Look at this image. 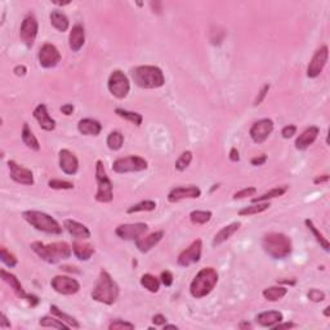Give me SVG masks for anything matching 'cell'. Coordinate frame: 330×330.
Listing matches in <instances>:
<instances>
[{
    "label": "cell",
    "instance_id": "cell-1",
    "mask_svg": "<svg viewBox=\"0 0 330 330\" xmlns=\"http://www.w3.org/2000/svg\"><path fill=\"white\" fill-rule=\"evenodd\" d=\"M31 249L36 253L43 261L48 263H58L59 261L67 259L73 253V248L65 241L44 244L42 241H35L31 244Z\"/></svg>",
    "mask_w": 330,
    "mask_h": 330
},
{
    "label": "cell",
    "instance_id": "cell-2",
    "mask_svg": "<svg viewBox=\"0 0 330 330\" xmlns=\"http://www.w3.org/2000/svg\"><path fill=\"white\" fill-rule=\"evenodd\" d=\"M119 292H120L119 290V285L111 278V275L108 274L106 270H101L97 284H96L93 292H92V298L96 302L111 306V305L116 302V299L119 297Z\"/></svg>",
    "mask_w": 330,
    "mask_h": 330
},
{
    "label": "cell",
    "instance_id": "cell-3",
    "mask_svg": "<svg viewBox=\"0 0 330 330\" xmlns=\"http://www.w3.org/2000/svg\"><path fill=\"white\" fill-rule=\"evenodd\" d=\"M263 251L274 259H284L292 254L293 245L290 237L281 232L266 233L262 240Z\"/></svg>",
    "mask_w": 330,
    "mask_h": 330
},
{
    "label": "cell",
    "instance_id": "cell-4",
    "mask_svg": "<svg viewBox=\"0 0 330 330\" xmlns=\"http://www.w3.org/2000/svg\"><path fill=\"white\" fill-rule=\"evenodd\" d=\"M218 272L213 267H205L198 272L190 285V293L196 299L209 296L218 282Z\"/></svg>",
    "mask_w": 330,
    "mask_h": 330
},
{
    "label": "cell",
    "instance_id": "cell-5",
    "mask_svg": "<svg viewBox=\"0 0 330 330\" xmlns=\"http://www.w3.org/2000/svg\"><path fill=\"white\" fill-rule=\"evenodd\" d=\"M132 77L134 83L145 89H156L163 87L165 83V77L161 69L157 66L145 65L137 66L132 70Z\"/></svg>",
    "mask_w": 330,
    "mask_h": 330
},
{
    "label": "cell",
    "instance_id": "cell-6",
    "mask_svg": "<svg viewBox=\"0 0 330 330\" xmlns=\"http://www.w3.org/2000/svg\"><path fill=\"white\" fill-rule=\"evenodd\" d=\"M22 217L38 231L51 233V235H61L62 227L52 216L39 210H26L22 213Z\"/></svg>",
    "mask_w": 330,
    "mask_h": 330
},
{
    "label": "cell",
    "instance_id": "cell-7",
    "mask_svg": "<svg viewBox=\"0 0 330 330\" xmlns=\"http://www.w3.org/2000/svg\"><path fill=\"white\" fill-rule=\"evenodd\" d=\"M96 181H97L98 188L96 192V202L102 203V204H108L114 199V192H112V182L108 178L106 169L103 167V163L101 160H97L96 163Z\"/></svg>",
    "mask_w": 330,
    "mask_h": 330
},
{
    "label": "cell",
    "instance_id": "cell-8",
    "mask_svg": "<svg viewBox=\"0 0 330 330\" xmlns=\"http://www.w3.org/2000/svg\"><path fill=\"white\" fill-rule=\"evenodd\" d=\"M147 161L141 156H127L120 157V159L115 160L112 163V171L118 174H126V173H137V172H142L147 169Z\"/></svg>",
    "mask_w": 330,
    "mask_h": 330
},
{
    "label": "cell",
    "instance_id": "cell-9",
    "mask_svg": "<svg viewBox=\"0 0 330 330\" xmlns=\"http://www.w3.org/2000/svg\"><path fill=\"white\" fill-rule=\"evenodd\" d=\"M108 91L114 97L123 100L128 96L129 91H130V83L126 74L123 73L122 70H115L112 71L110 77H108L107 83Z\"/></svg>",
    "mask_w": 330,
    "mask_h": 330
},
{
    "label": "cell",
    "instance_id": "cell-10",
    "mask_svg": "<svg viewBox=\"0 0 330 330\" xmlns=\"http://www.w3.org/2000/svg\"><path fill=\"white\" fill-rule=\"evenodd\" d=\"M39 31V25L38 20L34 14H27L22 21L21 28H20V38L21 42L27 48H31L34 46V42L36 36H38Z\"/></svg>",
    "mask_w": 330,
    "mask_h": 330
},
{
    "label": "cell",
    "instance_id": "cell-11",
    "mask_svg": "<svg viewBox=\"0 0 330 330\" xmlns=\"http://www.w3.org/2000/svg\"><path fill=\"white\" fill-rule=\"evenodd\" d=\"M328 58H329V49H328V47H320L312 56L311 61H309L308 67H307V76L311 77V79H315V77L319 76L320 74L323 73L325 65H327Z\"/></svg>",
    "mask_w": 330,
    "mask_h": 330
},
{
    "label": "cell",
    "instance_id": "cell-12",
    "mask_svg": "<svg viewBox=\"0 0 330 330\" xmlns=\"http://www.w3.org/2000/svg\"><path fill=\"white\" fill-rule=\"evenodd\" d=\"M51 286L54 289V292L63 294V296H73L80 290V284L77 280L70 278V276H54L51 281Z\"/></svg>",
    "mask_w": 330,
    "mask_h": 330
},
{
    "label": "cell",
    "instance_id": "cell-13",
    "mask_svg": "<svg viewBox=\"0 0 330 330\" xmlns=\"http://www.w3.org/2000/svg\"><path fill=\"white\" fill-rule=\"evenodd\" d=\"M203 243L202 240H195L194 243L188 248H186L179 255H178L177 264L179 267H188L191 264L198 263L202 258Z\"/></svg>",
    "mask_w": 330,
    "mask_h": 330
},
{
    "label": "cell",
    "instance_id": "cell-14",
    "mask_svg": "<svg viewBox=\"0 0 330 330\" xmlns=\"http://www.w3.org/2000/svg\"><path fill=\"white\" fill-rule=\"evenodd\" d=\"M39 63L44 69H53L61 61V53L56 46L51 43H46L39 51Z\"/></svg>",
    "mask_w": 330,
    "mask_h": 330
},
{
    "label": "cell",
    "instance_id": "cell-15",
    "mask_svg": "<svg viewBox=\"0 0 330 330\" xmlns=\"http://www.w3.org/2000/svg\"><path fill=\"white\" fill-rule=\"evenodd\" d=\"M149 226L146 223H128V225H120L115 229V233L123 240H138L147 232Z\"/></svg>",
    "mask_w": 330,
    "mask_h": 330
},
{
    "label": "cell",
    "instance_id": "cell-16",
    "mask_svg": "<svg viewBox=\"0 0 330 330\" xmlns=\"http://www.w3.org/2000/svg\"><path fill=\"white\" fill-rule=\"evenodd\" d=\"M274 130V122L271 119H261L252 126L249 134L255 143H263Z\"/></svg>",
    "mask_w": 330,
    "mask_h": 330
},
{
    "label": "cell",
    "instance_id": "cell-17",
    "mask_svg": "<svg viewBox=\"0 0 330 330\" xmlns=\"http://www.w3.org/2000/svg\"><path fill=\"white\" fill-rule=\"evenodd\" d=\"M8 168L11 172V178L14 182L25 184V186H32L34 184V174L30 169L22 167L13 160L8 161Z\"/></svg>",
    "mask_w": 330,
    "mask_h": 330
},
{
    "label": "cell",
    "instance_id": "cell-18",
    "mask_svg": "<svg viewBox=\"0 0 330 330\" xmlns=\"http://www.w3.org/2000/svg\"><path fill=\"white\" fill-rule=\"evenodd\" d=\"M202 196V190L196 186H184V187L173 188L168 195V202L178 203L186 199H199Z\"/></svg>",
    "mask_w": 330,
    "mask_h": 330
},
{
    "label": "cell",
    "instance_id": "cell-19",
    "mask_svg": "<svg viewBox=\"0 0 330 330\" xmlns=\"http://www.w3.org/2000/svg\"><path fill=\"white\" fill-rule=\"evenodd\" d=\"M59 168L62 169L63 173L73 176L79 171V160L74 155L70 150L63 149L59 151Z\"/></svg>",
    "mask_w": 330,
    "mask_h": 330
},
{
    "label": "cell",
    "instance_id": "cell-20",
    "mask_svg": "<svg viewBox=\"0 0 330 330\" xmlns=\"http://www.w3.org/2000/svg\"><path fill=\"white\" fill-rule=\"evenodd\" d=\"M34 118L40 126V128L47 130V132H52L56 129V120L49 115L48 108L46 104H38L34 110Z\"/></svg>",
    "mask_w": 330,
    "mask_h": 330
},
{
    "label": "cell",
    "instance_id": "cell-21",
    "mask_svg": "<svg viewBox=\"0 0 330 330\" xmlns=\"http://www.w3.org/2000/svg\"><path fill=\"white\" fill-rule=\"evenodd\" d=\"M164 236V231H156L147 235V236H141L138 240H136V247L138 248L139 252L142 253H147L152 248H155L157 244L161 241Z\"/></svg>",
    "mask_w": 330,
    "mask_h": 330
},
{
    "label": "cell",
    "instance_id": "cell-22",
    "mask_svg": "<svg viewBox=\"0 0 330 330\" xmlns=\"http://www.w3.org/2000/svg\"><path fill=\"white\" fill-rule=\"evenodd\" d=\"M84 43H85V30L84 26L80 24H76L71 28L69 36V46L73 52H79L80 49L83 48Z\"/></svg>",
    "mask_w": 330,
    "mask_h": 330
},
{
    "label": "cell",
    "instance_id": "cell-23",
    "mask_svg": "<svg viewBox=\"0 0 330 330\" xmlns=\"http://www.w3.org/2000/svg\"><path fill=\"white\" fill-rule=\"evenodd\" d=\"M65 228L69 231L70 235H73L74 237H76L79 240H87L91 237V231L87 226H84L83 223L74 221V219H66L63 222Z\"/></svg>",
    "mask_w": 330,
    "mask_h": 330
},
{
    "label": "cell",
    "instance_id": "cell-24",
    "mask_svg": "<svg viewBox=\"0 0 330 330\" xmlns=\"http://www.w3.org/2000/svg\"><path fill=\"white\" fill-rule=\"evenodd\" d=\"M0 275H1L3 281L7 282V284L11 286V289L13 290V293L18 297V298L26 299V301H27L30 294H27V293L25 292L24 286H22V284L20 282V280H18L16 275L11 274V272H7L5 270H1V271H0Z\"/></svg>",
    "mask_w": 330,
    "mask_h": 330
},
{
    "label": "cell",
    "instance_id": "cell-25",
    "mask_svg": "<svg viewBox=\"0 0 330 330\" xmlns=\"http://www.w3.org/2000/svg\"><path fill=\"white\" fill-rule=\"evenodd\" d=\"M319 133L320 129L317 128V127H309V128H307L306 130L297 138L296 149L301 150V151L308 149V147L317 139Z\"/></svg>",
    "mask_w": 330,
    "mask_h": 330
},
{
    "label": "cell",
    "instance_id": "cell-26",
    "mask_svg": "<svg viewBox=\"0 0 330 330\" xmlns=\"http://www.w3.org/2000/svg\"><path fill=\"white\" fill-rule=\"evenodd\" d=\"M77 130H79L83 136H100V133L102 130L101 123L94 120L91 118L81 119L79 123H77Z\"/></svg>",
    "mask_w": 330,
    "mask_h": 330
},
{
    "label": "cell",
    "instance_id": "cell-27",
    "mask_svg": "<svg viewBox=\"0 0 330 330\" xmlns=\"http://www.w3.org/2000/svg\"><path fill=\"white\" fill-rule=\"evenodd\" d=\"M282 320H284V316L279 311H266V312L257 315L255 317V321L263 328H274L276 324L281 323Z\"/></svg>",
    "mask_w": 330,
    "mask_h": 330
},
{
    "label": "cell",
    "instance_id": "cell-28",
    "mask_svg": "<svg viewBox=\"0 0 330 330\" xmlns=\"http://www.w3.org/2000/svg\"><path fill=\"white\" fill-rule=\"evenodd\" d=\"M73 253L79 261H89L94 254V247L83 241H75L73 244Z\"/></svg>",
    "mask_w": 330,
    "mask_h": 330
},
{
    "label": "cell",
    "instance_id": "cell-29",
    "mask_svg": "<svg viewBox=\"0 0 330 330\" xmlns=\"http://www.w3.org/2000/svg\"><path fill=\"white\" fill-rule=\"evenodd\" d=\"M240 226H241V223L240 222H233L231 223V225H228V226L223 227L219 232L216 233V236L213 239V247H218V245L223 244L225 241H227L229 237L232 236L233 233L239 231Z\"/></svg>",
    "mask_w": 330,
    "mask_h": 330
},
{
    "label": "cell",
    "instance_id": "cell-30",
    "mask_svg": "<svg viewBox=\"0 0 330 330\" xmlns=\"http://www.w3.org/2000/svg\"><path fill=\"white\" fill-rule=\"evenodd\" d=\"M21 136L22 141H24V143L28 147V149L32 150V151H39V150H40V143H39L38 138L35 137V134L32 133L31 128L28 127L27 123H25L24 127H22Z\"/></svg>",
    "mask_w": 330,
    "mask_h": 330
},
{
    "label": "cell",
    "instance_id": "cell-31",
    "mask_svg": "<svg viewBox=\"0 0 330 330\" xmlns=\"http://www.w3.org/2000/svg\"><path fill=\"white\" fill-rule=\"evenodd\" d=\"M49 18H51V24H52L53 27L57 28V30L61 32L67 31V28H69L70 26V22L67 16L63 13V12L53 11L52 13H51V16H49Z\"/></svg>",
    "mask_w": 330,
    "mask_h": 330
},
{
    "label": "cell",
    "instance_id": "cell-32",
    "mask_svg": "<svg viewBox=\"0 0 330 330\" xmlns=\"http://www.w3.org/2000/svg\"><path fill=\"white\" fill-rule=\"evenodd\" d=\"M286 293H288V289L284 286H270V288L264 289L262 294L268 302H278L286 296Z\"/></svg>",
    "mask_w": 330,
    "mask_h": 330
},
{
    "label": "cell",
    "instance_id": "cell-33",
    "mask_svg": "<svg viewBox=\"0 0 330 330\" xmlns=\"http://www.w3.org/2000/svg\"><path fill=\"white\" fill-rule=\"evenodd\" d=\"M288 191V186H280V187H275L270 191L264 192L261 196H257V198L252 199V203H262V202H270L272 199L280 198L285 192Z\"/></svg>",
    "mask_w": 330,
    "mask_h": 330
},
{
    "label": "cell",
    "instance_id": "cell-34",
    "mask_svg": "<svg viewBox=\"0 0 330 330\" xmlns=\"http://www.w3.org/2000/svg\"><path fill=\"white\" fill-rule=\"evenodd\" d=\"M39 325L42 328H53V329H59V330H67L70 329V327L67 324H65L62 320H59L58 317L52 315V316H44L39 320Z\"/></svg>",
    "mask_w": 330,
    "mask_h": 330
},
{
    "label": "cell",
    "instance_id": "cell-35",
    "mask_svg": "<svg viewBox=\"0 0 330 330\" xmlns=\"http://www.w3.org/2000/svg\"><path fill=\"white\" fill-rule=\"evenodd\" d=\"M271 206L270 202H262V203H252V205L245 206L239 212V216H254V214H259V213L267 210Z\"/></svg>",
    "mask_w": 330,
    "mask_h": 330
},
{
    "label": "cell",
    "instance_id": "cell-36",
    "mask_svg": "<svg viewBox=\"0 0 330 330\" xmlns=\"http://www.w3.org/2000/svg\"><path fill=\"white\" fill-rule=\"evenodd\" d=\"M115 114L118 115V116H120L122 119H124V120H127V122L132 123V124H134V126H137V127L141 126L143 122L142 115L138 114V112L128 111V110H124V108H116V110H115Z\"/></svg>",
    "mask_w": 330,
    "mask_h": 330
},
{
    "label": "cell",
    "instance_id": "cell-37",
    "mask_svg": "<svg viewBox=\"0 0 330 330\" xmlns=\"http://www.w3.org/2000/svg\"><path fill=\"white\" fill-rule=\"evenodd\" d=\"M51 312H52V315L58 317L59 320H62L63 323L67 324L70 328H74V329H79L80 328V324L77 323V320L75 319V317L70 316V315L65 313L63 311H61L56 305H52V306H51Z\"/></svg>",
    "mask_w": 330,
    "mask_h": 330
},
{
    "label": "cell",
    "instance_id": "cell-38",
    "mask_svg": "<svg viewBox=\"0 0 330 330\" xmlns=\"http://www.w3.org/2000/svg\"><path fill=\"white\" fill-rule=\"evenodd\" d=\"M305 223H306L307 228L312 232V235L315 236V239H316L317 243L320 244V247L323 248L324 251L325 252H329V241H328L327 237H324V235L321 232H320L319 229L316 228V226L313 225V222L311 221V219H306L305 221Z\"/></svg>",
    "mask_w": 330,
    "mask_h": 330
},
{
    "label": "cell",
    "instance_id": "cell-39",
    "mask_svg": "<svg viewBox=\"0 0 330 330\" xmlns=\"http://www.w3.org/2000/svg\"><path fill=\"white\" fill-rule=\"evenodd\" d=\"M141 285L151 293H157L160 289V280L151 274H145L141 278Z\"/></svg>",
    "mask_w": 330,
    "mask_h": 330
},
{
    "label": "cell",
    "instance_id": "cell-40",
    "mask_svg": "<svg viewBox=\"0 0 330 330\" xmlns=\"http://www.w3.org/2000/svg\"><path fill=\"white\" fill-rule=\"evenodd\" d=\"M155 209H156V203L153 202V200H143V202L132 205L130 208H128L127 213L128 214H133V213L139 212H152Z\"/></svg>",
    "mask_w": 330,
    "mask_h": 330
},
{
    "label": "cell",
    "instance_id": "cell-41",
    "mask_svg": "<svg viewBox=\"0 0 330 330\" xmlns=\"http://www.w3.org/2000/svg\"><path fill=\"white\" fill-rule=\"evenodd\" d=\"M124 145V136H123L122 132L119 130H114L108 134L107 137V146L108 149L112 150V151H118L120 150Z\"/></svg>",
    "mask_w": 330,
    "mask_h": 330
},
{
    "label": "cell",
    "instance_id": "cell-42",
    "mask_svg": "<svg viewBox=\"0 0 330 330\" xmlns=\"http://www.w3.org/2000/svg\"><path fill=\"white\" fill-rule=\"evenodd\" d=\"M212 216L210 210H194L190 213V221L194 225H205L212 219Z\"/></svg>",
    "mask_w": 330,
    "mask_h": 330
},
{
    "label": "cell",
    "instance_id": "cell-43",
    "mask_svg": "<svg viewBox=\"0 0 330 330\" xmlns=\"http://www.w3.org/2000/svg\"><path fill=\"white\" fill-rule=\"evenodd\" d=\"M191 161H192V152L191 151H184V152L181 153V156L178 157L177 161H176V169L179 172L186 171V169L190 167Z\"/></svg>",
    "mask_w": 330,
    "mask_h": 330
},
{
    "label": "cell",
    "instance_id": "cell-44",
    "mask_svg": "<svg viewBox=\"0 0 330 330\" xmlns=\"http://www.w3.org/2000/svg\"><path fill=\"white\" fill-rule=\"evenodd\" d=\"M0 259L4 264H7L8 267H14L17 266V258L14 257V254H12L11 252H8L5 248H1L0 249Z\"/></svg>",
    "mask_w": 330,
    "mask_h": 330
},
{
    "label": "cell",
    "instance_id": "cell-45",
    "mask_svg": "<svg viewBox=\"0 0 330 330\" xmlns=\"http://www.w3.org/2000/svg\"><path fill=\"white\" fill-rule=\"evenodd\" d=\"M134 324L128 323V321H124V320H114L110 325H108V329L110 330H134Z\"/></svg>",
    "mask_w": 330,
    "mask_h": 330
},
{
    "label": "cell",
    "instance_id": "cell-46",
    "mask_svg": "<svg viewBox=\"0 0 330 330\" xmlns=\"http://www.w3.org/2000/svg\"><path fill=\"white\" fill-rule=\"evenodd\" d=\"M48 186L53 190H73L74 188V183L63 181V179H51L48 182Z\"/></svg>",
    "mask_w": 330,
    "mask_h": 330
},
{
    "label": "cell",
    "instance_id": "cell-47",
    "mask_svg": "<svg viewBox=\"0 0 330 330\" xmlns=\"http://www.w3.org/2000/svg\"><path fill=\"white\" fill-rule=\"evenodd\" d=\"M307 297H308L309 301H312L315 303H320L325 299V293L323 290H319V289H311L307 293Z\"/></svg>",
    "mask_w": 330,
    "mask_h": 330
},
{
    "label": "cell",
    "instance_id": "cell-48",
    "mask_svg": "<svg viewBox=\"0 0 330 330\" xmlns=\"http://www.w3.org/2000/svg\"><path fill=\"white\" fill-rule=\"evenodd\" d=\"M255 192H257V188H255V187L243 188V190H240V191H237V192H235V194H233V199H235V200H237V199H245V198H248V196H254V195H255Z\"/></svg>",
    "mask_w": 330,
    "mask_h": 330
},
{
    "label": "cell",
    "instance_id": "cell-49",
    "mask_svg": "<svg viewBox=\"0 0 330 330\" xmlns=\"http://www.w3.org/2000/svg\"><path fill=\"white\" fill-rule=\"evenodd\" d=\"M297 133V127L296 126H292V124H289V126L284 127L281 130V136L284 137L285 139H289L292 138V137H294V134Z\"/></svg>",
    "mask_w": 330,
    "mask_h": 330
},
{
    "label": "cell",
    "instance_id": "cell-50",
    "mask_svg": "<svg viewBox=\"0 0 330 330\" xmlns=\"http://www.w3.org/2000/svg\"><path fill=\"white\" fill-rule=\"evenodd\" d=\"M160 281L163 282L165 286H172L174 281L173 274L171 271H163L161 272V276H160Z\"/></svg>",
    "mask_w": 330,
    "mask_h": 330
},
{
    "label": "cell",
    "instance_id": "cell-51",
    "mask_svg": "<svg viewBox=\"0 0 330 330\" xmlns=\"http://www.w3.org/2000/svg\"><path fill=\"white\" fill-rule=\"evenodd\" d=\"M268 91H270V85H268V84H266V85H263V88L261 89V92L258 93L257 98H255V101H254V104H255V106H258V104L262 103V101H263L264 98H266V96H267Z\"/></svg>",
    "mask_w": 330,
    "mask_h": 330
},
{
    "label": "cell",
    "instance_id": "cell-52",
    "mask_svg": "<svg viewBox=\"0 0 330 330\" xmlns=\"http://www.w3.org/2000/svg\"><path fill=\"white\" fill-rule=\"evenodd\" d=\"M266 161H267V156H266L264 153H262V155H258V156L253 157V159L251 160L252 165H254V167H261V165H263Z\"/></svg>",
    "mask_w": 330,
    "mask_h": 330
},
{
    "label": "cell",
    "instance_id": "cell-53",
    "mask_svg": "<svg viewBox=\"0 0 330 330\" xmlns=\"http://www.w3.org/2000/svg\"><path fill=\"white\" fill-rule=\"evenodd\" d=\"M152 323L155 324V325H165L167 324V317L164 316V315H161V313H157V315H155V316L152 317Z\"/></svg>",
    "mask_w": 330,
    "mask_h": 330
},
{
    "label": "cell",
    "instance_id": "cell-54",
    "mask_svg": "<svg viewBox=\"0 0 330 330\" xmlns=\"http://www.w3.org/2000/svg\"><path fill=\"white\" fill-rule=\"evenodd\" d=\"M297 327V324H294V323H279V324H276V325H275L274 328H272V329H275V330H280V329H292V328H296Z\"/></svg>",
    "mask_w": 330,
    "mask_h": 330
},
{
    "label": "cell",
    "instance_id": "cell-55",
    "mask_svg": "<svg viewBox=\"0 0 330 330\" xmlns=\"http://www.w3.org/2000/svg\"><path fill=\"white\" fill-rule=\"evenodd\" d=\"M14 74L17 75V76H25L26 73H27V69L24 66V65H18V66L14 67Z\"/></svg>",
    "mask_w": 330,
    "mask_h": 330
},
{
    "label": "cell",
    "instance_id": "cell-56",
    "mask_svg": "<svg viewBox=\"0 0 330 330\" xmlns=\"http://www.w3.org/2000/svg\"><path fill=\"white\" fill-rule=\"evenodd\" d=\"M229 160H231V161H233V163H237V161L240 160L239 151H237V149H235V147H232V149H231V151H229Z\"/></svg>",
    "mask_w": 330,
    "mask_h": 330
},
{
    "label": "cell",
    "instance_id": "cell-57",
    "mask_svg": "<svg viewBox=\"0 0 330 330\" xmlns=\"http://www.w3.org/2000/svg\"><path fill=\"white\" fill-rule=\"evenodd\" d=\"M61 111H62V114L66 115V116H70L74 112V106L71 103L63 104L62 107H61Z\"/></svg>",
    "mask_w": 330,
    "mask_h": 330
},
{
    "label": "cell",
    "instance_id": "cell-58",
    "mask_svg": "<svg viewBox=\"0 0 330 330\" xmlns=\"http://www.w3.org/2000/svg\"><path fill=\"white\" fill-rule=\"evenodd\" d=\"M329 174H324V176H317L315 179H313V183L315 184H321V183H327L329 181Z\"/></svg>",
    "mask_w": 330,
    "mask_h": 330
},
{
    "label": "cell",
    "instance_id": "cell-59",
    "mask_svg": "<svg viewBox=\"0 0 330 330\" xmlns=\"http://www.w3.org/2000/svg\"><path fill=\"white\" fill-rule=\"evenodd\" d=\"M11 323L8 321V317L4 315V313H1L0 315V328H11Z\"/></svg>",
    "mask_w": 330,
    "mask_h": 330
},
{
    "label": "cell",
    "instance_id": "cell-60",
    "mask_svg": "<svg viewBox=\"0 0 330 330\" xmlns=\"http://www.w3.org/2000/svg\"><path fill=\"white\" fill-rule=\"evenodd\" d=\"M61 270L62 271H67V272H76V274H80L79 270H76V267H71V266H61Z\"/></svg>",
    "mask_w": 330,
    "mask_h": 330
},
{
    "label": "cell",
    "instance_id": "cell-61",
    "mask_svg": "<svg viewBox=\"0 0 330 330\" xmlns=\"http://www.w3.org/2000/svg\"><path fill=\"white\" fill-rule=\"evenodd\" d=\"M278 282L286 285H296V280H284V279H281V280H278Z\"/></svg>",
    "mask_w": 330,
    "mask_h": 330
},
{
    "label": "cell",
    "instance_id": "cell-62",
    "mask_svg": "<svg viewBox=\"0 0 330 330\" xmlns=\"http://www.w3.org/2000/svg\"><path fill=\"white\" fill-rule=\"evenodd\" d=\"M239 328H240V329H251L252 325L249 323H241L239 325Z\"/></svg>",
    "mask_w": 330,
    "mask_h": 330
},
{
    "label": "cell",
    "instance_id": "cell-63",
    "mask_svg": "<svg viewBox=\"0 0 330 330\" xmlns=\"http://www.w3.org/2000/svg\"><path fill=\"white\" fill-rule=\"evenodd\" d=\"M164 329H176V330H177L178 328L176 327V325H167V324H165V325H164Z\"/></svg>",
    "mask_w": 330,
    "mask_h": 330
},
{
    "label": "cell",
    "instance_id": "cell-64",
    "mask_svg": "<svg viewBox=\"0 0 330 330\" xmlns=\"http://www.w3.org/2000/svg\"><path fill=\"white\" fill-rule=\"evenodd\" d=\"M324 315H325L327 317L330 316V307H327V308H325V311H324Z\"/></svg>",
    "mask_w": 330,
    "mask_h": 330
}]
</instances>
